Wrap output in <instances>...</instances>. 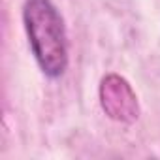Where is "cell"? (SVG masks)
I'll list each match as a JSON object with an SVG mask.
<instances>
[{"instance_id": "6da1fadb", "label": "cell", "mask_w": 160, "mask_h": 160, "mask_svg": "<svg viewBox=\"0 0 160 160\" xmlns=\"http://www.w3.org/2000/svg\"><path fill=\"white\" fill-rule=\"evenodd\" d=\"M23 23L42 72L53 79L60 77L68 68V36L55 4L51 0H27Z\"/></svg>"}, {"instance_id": "7a4b0ae2", "label": "cell", "mask_w": 160, "mask_h": 160, "mask_svg": "<svg viewBox=\"0 0 160 160\" xmlns=\"http://www.w3.org/2000/svg\"><path fill=\"white\" fill-rule=\"evenodd\" d=\"M100 106L104 113L117 122L132 124L139 117V104L132 85L119 73H108L100 83Z\"/></svg>"}]
</instances>
